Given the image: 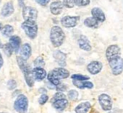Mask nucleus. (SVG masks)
<instances>
[{
  "mask_svg": "<svg viewBox=\"0 0 123 113\" xmlns=\"http://www.w3.org/2000/svg\"><path fill=\"white\" fill-rule=\"evenodd\" d=\"M66 99V96L65 94L62 93L61 91H59L54 95V97L51 99V102H53L56 100H58V99Z\"/></svg>",
  "mask_w": 123,
  "mask_h": 113,
  "instance_id": "obj_28",
  "label": "nucleus"
},
{
  "mask_svg": "<svg viewBox=\"0 0 123 113\" xmlns=\"http://www.w3.org/2000/svg\"><path fill=\"white\" fill-rule=\"evenodd\" d=\"M3 46H4V45L2 43V42H1V40H0V48H3Z\"/></svg>",
  "mask_w": 123,
  "mask_h": 113,
  "instance_id": "obj_36",
  "label": "nucleus"
},
{
  "mask_svg": "<svg viewBox=\"0 0 123 113\" xmlns=\"http://www.w3.org/2000/svg\"><path fill=\"white\" fill-rule=\"evenodd\" d=\"M78 45L80 49L86 50V51H90L91 50V45L90 43V41L88 38L85 35H80L78 39Z\"/></svg>",
  "mask_w": 123,
  "mask_h": 113,
  "instance_id": "obj_14",
  "label": "nucleus"
},
{
  "mask_svg": "<svg viewBox=\"0 0 123 113\" xmlns=\"http://www.w3.org/2000/svg\"><path fill=\"white\" fill-rule=\"evenodd\" d=\"M53 103V107L58 111H63L65 110L68 106V100L67 99H61L56 100L52 102Z\"/></svg>",
  "mask_w": 123,
  "mask_h": 113,
  "instance_id": "obj_17",
  "label": "nucleus"
},
{
  "mask_svg": "<svg viewBox=\"0 0 123 113\" xmlns=\"http://www.w3.org/2000/svg\"><path fill=\"white\" fill-rule=\"evenodd\" d=\"M34 66L35 67H41V68H43L45 66V62L43 59L41 57V56H38L37 57L35 61H34Z\"/></svg>",
  "mask_w": 123,
  "mask_h": 113,
  "instance_id": "obj_25",
  "label": "nucleus"
},
{
  "mask_svg": "<svg viewBox=\"0 0 123 113\" xmlns=\"http://www.w3.org/2000/svg\"><path fill=\"white\" fill-rule=\"evenodd\" d=\"M14 11H15V8L13 5V2L12 1H10L5 3L2 7L1 10V15L5 17H10L14 13Z\"/></svg>",
  "mask_w": 123,
  "mask_h": 113,
  "instance_id": "obj_11",
  "label": "nucleus"
},
{
  "mask_svg": "<svg viewBox=\"0 0 123 113\" xmlns=\"http://www.w3.org/2000/svg\"><path fill=\"white\" fill-rule=\"evenodd\" d=\"M54 57L59 65L62 66H66V55L65 53L59 50H57L54 53Z\"/></svg>",
  "mask_w": 123,
  "mask_h": 113,
  "instance_id": "obj_18",
  "label": "nucleus"
},
{
  "mask_svg": "<svg viewBox=\"0 0 123 113\" xmlns=\"http://www.w3.org/2000/svg\"><path fill=\"white\" fill-rule=\"evenodd\" d=\"M70 76V72L64 68H56L51 71L48 75V80L54 85L57 86L60 84V80L67 79Z\"/></svg>",
  "mask_w": 123,
  "mask_h": 113,
  "instance_id": "obj_3",
  "label": "nucleus"
},
{
  "mask_svg": "<svg viewBox=\"0 0 123 113\" xmlns=\"http://www.w3.org/2000/svg\"><path fill=\"white\" fill-rule=\"evenodd\" d=\"M23 17L25 20L36 21L38 17V11L36 8L25 6L23 9Z\"/></svg>",
  "mask_w": 123,
  "mask_h": 113,
  "instance_id": "obj_7",
  "label": "nucleus"
},
{
  "mask_svg": "<svg viewBox=\"0 0 123 113\" xmlns=\"http://www.w3.org/2000/svg\"><path fill=\"white\" fill-rule=\"evenodd\" d=\"M120 48L117 45L109 46L106 51V56L109 65L114 75H119L123 71V59L120 56Z\"/></svg>",
  "mask_w": 123,
  "mask_h": 113,
  "instance_id": "obj_1",
  "label": "nucleus"
},
{
  "mask_svg": "<svg viewBox=\"0 0 123 113\" xmlns=\"http://www.w3.org/2000/svg\"><path fill=\"white\" fill-rule=\"evenodd\" d=\"M65 38V35L60 27L54 26L51 30L50 39L52 45L54 47H59L62 45Z\"/></svg>",
  "mask_w": 123,
  "mask_h": 113,
  "instance_id": "obj_4",
  "label": "nucleus"
},
{
  "mask_svg": "<svg viewBox=\"0 0 123 113\" xmlns=\"http://www.w3.org/2000/svg\"><path fill=\"white\" fill-rule=\"evenodd\" d=\"M3 50H4L5 53L7 55V56H8V57H10V56L12 55V53L14 52L13 48H12V46L11 45V44L10 43H5L4 45Z\"/></svg>",
  "mask_w": 123,
  "mask_h": 113,
  "instance_id": "obj_24",
  "label": "nucleus"
},
{
  "mask_svg": "<svg viewBox=\"0 0 123 113\" xmlns=\"http://www.w3.org/2000/svg\"><path fill=\"white\" fill-rule=\"evenodd\" d=\"M1 113H4V112H1Z\"/></svg>",
  "mask_w": 123,
  "mask_h": 113,
  "instance_id": "obj_39",
  "label": "nucleus"
},
{
  "mask_svg": "<svg viewBox=\"0 0 123 113\" xmlns=\"http://www.w3.org/2000/svg\"><path fill=\"white\" fill-rule=\"evenodd\" d=\"M32 72L34 79L38 81H42L46 76V71L41 67H35Z\"/></svg>",
  "mask_w": 123,
  "mask_h": 113,
  "instance_id": "obj_13",
  "label": "nucleus"
},
{
  "mask_svg": "<svg viewBox=\"0 0 123 113\" xmlns=\"http://www.w3.org/2000/svg\"><path fill=\"white\" fill-rule=\"evenodd\" d=\"M32 53L31 46L28 43H25L20 49V57L25 61L29 59Z\"/></svg>",
  "mask_w": 123,
  "mask_h": 113,
  "instance_id": "obj_10",
  "label": "nucleus"
},
{
  "mask_svg": "<svg viewBox=\"0 0 123 113\" xmlns=\"http://www.w3.org/2000/svg\"><path fill=\"white\" fill-rule=\"evenodd\" d=\"M36 2L41 6H46L50 2V0H36Z\"/></svg>",
  "mask_w": 123,
  "mask_h": 113,
  "instance_id": "obj_34",
  "label": "nucleus"
},
{
  "mask_svg": "<svg viewBox=\"0 0 123 113\" xmlns=\"http://www.w3.org/2000/svg\"><path fill=\"white\" fill-rule=\"evenodd\" d=\"M79 17H71V16H65L62 18L61 23L63 27L70 28L74 27L78 24Z\"/></svg>",
  "mask_w": 123,
  "mask_h": 113,
  "instance_id": "obj_9",
  "label": "nucleus"
},
{
  "mask_svg": "<svg viewBox=\"0 0 123 113\" xmlns=\"http://www.w3.org/2000/svg\"><path fill=\"white\" fill-rule=\"evenodd\" d=\"M90 4V0H75V5L78 7H83Z\"/></svg>",
  "mask_w": 123,
  "mask_h": 113,
  "instance_id": "obj_29",
  "label": "nucleus"
},
{
  "mask_svg": "<svg viewBox=\"0 0 123 113\" xmlns=\"http://www.w3.org/2000/svg\"><path fill=\"white\" fill-rule=\"evenodd\" d=\"M102 64L99 61H92L91 62L88 66H87V69L88 71L93 75H95V74H98L101 69H102Z\"/></svg>",
  "mask_w": 123,
  "mask_h": 113,
  "instance_id": "obj_12",
  "label": "nucleus"
},
{
  "mask_svg": "<svg viewBox=\"0 0 123 113\" xmlns=\"http://www.w3.org/2000/svg\"><path fill=\"white\" fill-rule=\"evenodd\" d=\"M3 64H4V61H3V58L2 56V54L0 53V69H2V66H3Z\"/></svg>",
  "mask_w": 123,
  "mask_h": 113,
  "instance_id": "obj_35",
  "label": "nucleus"
},
{
  "mask_svg": "<svg viewBox=\"0 0 123 113\" xmlns=\"http://www.w3.org/2000/svg\"><path fill=\"white\" fill-rule=\"evenodd\" d=\"M91 105L90 104V102H83L79 104L76 107H75V112L76 113H87L89 109H91Z\"/></svg>",
  "mask_w": 123,
  "mask_h": 113,
  "instance_id": "obj_21",
  "label": "nucleus"
},
{
  "mask_svg": "<svg viewBox=\"0 0 123 113\" xmlns=\"http://www.w3.org/2000/svg\"><path fill=\"white\" fill-rule=\"evenodd\" d=\"M63 5L68 8H73L75 5V0H63Z\"/></svg>",
  "mask_w": 123,
  "mask_h": 113,
  "instance_id": "obj_31",
  "label": "nucleus"
},
{
  "mask_svg": "<svg viewBox=\"0 0 123 113\" xmlns=\"http://www.w3.org/2000/svg\"><path fill=\"white\" fill-rule=\"evenodd\" d=\"M73 84L79 89H92L93 87V84L91 81H78L73 80Z\"/></svg>",
  "mask_w": 123,
  "mask_h": 113,
  "instance_id": "obj_20",
  "label": "nucleus"
},
{
  "mask_svg": "<svg viewBox=\"0 0 123 113\" xmlns=\"http://www.w3.org/2000/svg\"><path fill=\"white\" fill-rule=\"evenodd\" d=\"M64 5L63 3L60 2V1H55L54 2H52L50 5V10L51 12L54 15H59L62 11Z\"/></svg>",
  "mask_w": 123,
  "mask_h": 113,
  "instance_id": "obj_16",
  "label": "nucleus"
},
{
  "mask_svg": "<svg viewBox=\"0 0 123 113\" xmlns=\"http://www.w3.org/2000/svg\"><path fill=\"white\" fill-rule=\"evenodd\" d=\"M17 62H18V66L20 67V70L22 71L24 75V78H25L26 84H28L29 87H33L34 85V81H35V79L33 76V72H32L33 69H31L30 65L26 62V61L21 59L20 56H18L17 57Z\"/></svg>",
  "mask_w": 123,
  "mask_h": 113,
  "instance_id": "obj_2",
  "label": "nucleus"
},
{
  "mask_svg": "<svg viewBox=\"0 0 123 113\" xmlns=\"http://www.w3.org/2000/svg\"><path fill=\"white\" fill-rule=\"evenodd\" d=\"M71 78L73 80H78V81H86L88 80L90 78L88 76L85 75H81V74H73L71 76Z\"/></svg>",
  "mask_w": 123,
  "mask_h": 113,
  "instance_id": "obj_27",
  "label": "nucleus"
},
{
  "mask_svg": "<svg viewBox=\"0 0 123 113\" xmlns=\"http://www.w3.org/2000/svg\"><path fill=\"white\" fill-rule=\"evenodd\" d=\"M9 43L12 46L14 52L15 53H18V51L20 49V45H21V39H20V38L19 36H18V35H12L11 37H10Z\"/></svg>",
  "mask_w": 123,
  "mask_h": 113,
  "instance_id": "obj_15",
  "label": "nucleus"
},
{
  "mask_svg": "<svg viewBox=\"0 0 123 113\" xmlns=\"http://www.w3.org/2000/svg\"><path fill=\"white\" fill-rule=\"evenodd\" d=\"M69 99L72 101H76L78 98V92L76 91V90H70L69 92H68V94Z\"/></svg>",
  "mask_w": 123,
  "mask_h": 113,
  "instance_id": "obj_26",
  "label": "nucleus"
},
{
  "mask_svg": "<svg viewBox=\"0 0 123 113\" xmlns=\"http://www.w3.org/2000/svg\"><path fill=\"white\" fill-rule=\"evenodd\" d=\"M7 89H10V90L15 89L17 87V82H16L15 80H14V79L9 80V81H7Z\"/></svg>",
  "mask_w": 123,
  "mask_h": 113,
  "instance_id": "obj_30",
  "label": "nucleus"
},
{
  "mask_svg": "<svg viewBox=\"0 0 123 113\" xmlns=\"http://www.w3.org/2000/svg\"><path fill=\"white\" fill-rule=\"evenodd\" d=\"M98 102L102 108L103 110L104 111H110L112 109V101L111 97L106 94H102L99 95L98 97Z\"/></svg>",
  "mask_w": 123,
  "mask_h": 113,
  "instance_id": "obj_8",
  "label": "nucleus"
},
{
  "mask_svg": "<svg viewBox=\"0 0 123 113\" xmlns=\"http://www.w3.org/2000/svg\"><path fill=\"white\" fill-rule=\"evenodd\" d=\"M2 28H3V26H2V23H1V22H0V31H1V30H2Z\"/></svg>",
  "mask_w": 123,
  "mask_h": 113,
  "instance_id": "obj_37",
  "label": "nucleus"
},
{
  "mask_svg": "<svg viewBox=\"0 0 123 113\" xmlns=\"http://www.w3.org/2000/svg\"><path fill=\"white\" fill-rule=\"evenodd\" d=\"M21 27L29 38L33 40L36 38L38 33V25L36 21L25 20V22L22 23Z\"/></svg>",
  "mask_w": 123,
  "mask_h": 113,
  "instance_id": "obj_5",
  "label": "nucleus"
},
{
  "mask_svg": "<svg viewBox=\"0 0 123 113\" xmlns=\"http://www.w3.org/2000/svg\"><path fill=\"white\" fill-rule=\"evenodd\" d=\"M67 85L64 84H59L56 86V90L58 91H65L67 90Z\"/></svg>",
  "mask_w": 123,
  "mask_h": 113,
  "instance_id": "obj_33",
  "label": "nucleus"
},
{
  "mask_svg": "<svg viewBox=\"0 0 123 113\" xmlns=\"http://www.w3.org/2000/svg\"><path fill=\"white\" fill-rule=\"evenodd\" d=\"M14 32V28L10 25H5L3 26L2 30H1V33L5 37H11Z\"/></svg>",
  "mask_w": 123,
  "mask_h": 113,
  "instance_id": "obj_23",
  "label": "nucleus"
},
{
  "mask_svg": "<svg viewBox=\"0 0 123 113\" xmlns=\"http://www.w3.org/2000/svg\"><path fill=\"white\" fill-rule=\"evenodd\" d=\"M98 22L96 19H95L93 17H88L84 21V25L88 27L91 28H96L98 25Z\"/></svg>",
  "mask_w": 123,
  "mask_h": 113,
  "instance_id": "obj_22",
  "label": "nucleus"
},
{
  "mask_svg": "<svg viewBox=\"0 0 123 113\" xmlns=\"http://www.w3.org/2000/svg\"><path fill=\"white\" fill-rule=\"evenodd\" d=\"M92 16L99 22H104L106 19L104 12L98 7H94L91 10Z\"/></svg>",
  "mask_w": 123,
  "mask_h": 113,
  "instance_id": "obj_19",
  "label": "nucleus"
},
{
  "mask_svg": "<svg viewBox=\"0 0 123 113\" xmlns=\"http://www.w3.org/2000/svg\"><path fill=\"white\" fill-rule=\"evenodd\" d=\"M49 99V97L46 95V94H42L40 98L38 99V103L41 104V105H43Z\"/></svg>",
  "mask_w": 123,
  "mask_h": 113,
  "instance_id": "obj_32",
  "label": "nucleus"
},
{
  "mask_svg": "<svg viewBox=\"0 0 123 113\" xmlns=\"http://www.w3.org/2000/svg\"><path fill=\"white\" fill-rule=\"evenodd\" d=\"M1 2H2V0H0V4H1Z\"/></svg>",
  "mask_w": 123,
  "mask_h": 113,
  "instance_id": "obj_38",
  "label": "nucleus"
},
{
  "mask_svg": "<svg viewBox=\"0 0 123 113\" xmlns=\"http://www.w3.org/2000/svg\"><path fill=\"white\" fill-rule=\"evenodd\" d=\"M14 108L18 113H25L28 108V99L24 94H19L14 103Z\"/></svg>",
  "mask_w": 123,
  "mask_h": 113,
  "instance_id": "obj_6",
  "label": "nucleus"
}]
</instances>
